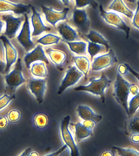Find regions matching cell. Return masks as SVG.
<instances>
[{"mask_svg":"<svg viewBox=\"0 0 139 156\" xmlns=\"http://www.w3.org/2000/svg\"><path fill=\"white\" fill-rule=\"evenodd\" d=\"M90 83L86 85H79L74 88L76 91H85L92 94L99 96L101 101L104 103L105 101V90L110 86L112 81L109 80L104 73H102L98 79L91 78Z\"/></svg>","mask_w":139,"mask_h":156,"instance_id":"cell-1","label":"cell"},{"mask_svg":"<svg viewBox=\"0 0 139 156\" xmlns=\"http://www.w3.org/2000/svg\"><path fill=\"white\" fill-rule=\"evenodd\" d=\"M131 84L116 72V79L113 85V95L118 103L125 110L128 116L129 115L128 98L130 94L129 89Z\"/></svg>","mask_w":139,"mask_h":156,"instance_id":"cell-2","label":"cell"},{"mask_svg":"<svg viewBox=\"0 0 139 156\" xmlns=\"http://www.w3.org/2000/svg\"><path fill=\"white\" fill-rule=\"evenodd\" d=\"M70 21L81 34L86 35L90 30V21L85 9L75 8Z\"/></svg>","mask_w":139,"mask_h":156,"instance_id":"cell-3","label":"cell"},{"mask_svg":"<svg viewBox=\"0 0 139 156\" xmlns=\"http://www.w3.org/2000/svg\"><path fill=\"white\" fill-rule=\"evenodd\" d=\"M100 15L108 24L116 27L119 30L124 31L126 38H128L130 34V28L127 25L119 16L114 12H107L105 11L101 4L99 6Z\"/></svg>","mask_w":139,"mask_h":156,"instance_id":"cell-4","label":"cell"},{"mask_svg":"<svg viewBox=\"0 0 139 156\" xmlns=\"http://www.w3.org/2000/svg\"><path fill=\"white\" fill-rule=\"evenodd\" d=\"M5 80L7 87L12 91H15L20 85L26 82V80L22 73L21 61L20 58L17 59L13 70L5 76Z\"/></svg>","mask_w":139,"mask_h":156,"instance_id":"cell-5","label":"cell"},{"mask_svg":"<svg viewBox=\"0 0 139 156\" xmlns=\"http://www.w3.org/2000/svg\"><path fill=\"white\" fill-rule=\"evenodd\" d=\"M70 119V117L67 115L62 120L60 124L61 136L63 142L70 149L71 156H78L79 154L77 146L68 128Z\"/></svg>","mask_w":139,"mask_h":156,"instance_id":"cell-6","label":"cell"},{"mask_svg":"<svg viewBox=\"0 0 139 156\" xmlns=\"http://www.w3.org/2000/svg\"><path fill=\"white\" fill-rule=\"evenodd\" d=\"M2 19L6 23V28L4 35L9 39L14 37L20 29L23 21L24 20L23 16L16 17L13 15L10 14L3 15Z\"/></svg>","mask_w":139,"mask_h":156,"instance_id":"cell-7","label":"cell"},{"mask_svg":"<svg viewBox=\"0 0 139 156\" xmlns=\"http://www.w3.org/2000/svg\"><path fill=\"white\" fill-rule=\"evenodd\" d=\"M83 76L84 74L75 66H71L66 72L65 75L59 87L57 94H61L67 88L75 85Z\"/></svg>","mask_w":139,"mask_h":156,"instance_id":"cell-8","label":"cell"},{"mask_svg":"<svg viewBox=\"0 0 139 156\" xmlns=\"http://www.w3.org/2000/svg\"><path fill=\"white\" fill-rule=\"evenodd\" d=\"M27 87L38 103H42L46 89V79L30 77L28 81Z\"/></svg>","mask_w":139,"mask_h":156,"instance_id":"cell-9","label":"cell"},{"mask_svg":"<svg viewBox=\"0 0 139 156\" xmlns=\"http://www.w3.org/2000/svg\"><path fill=\"white\" fill-rule=\"evenodd\" d=\"M117 62L115 54L110 49L107 53L94 58L91 65L92 70L94 71L102 70L113 65Z\"/></svg>","mask_w":139,"mask_h":156,"instance_id":"cell-10","label":"cell"},{"mask_svg":"<svg viewBox=\"0 0 139 156\" xmlns=\"http://www.w3.org/2000/svg\"><path fill=\"white\" fill-rule=\"evenodd\" d=\"M17 40L27 52L30 51L34 47V44L30 38V23L27 14L25 15L23 27L17 36Z\"/></svg>","mask_w":139,"mask_h":156,"instance_id":"cell-11","label":"cell"},{"mask_svg":"<svg viewBox=\"0 0 139 156\" xmlns=\"http://www.w3.org/2000/svg\"><path fill=\"white\" fill-rule=\"evenodd\" d=\"M0 39L3 42L5 53L6 67L4 73L7 74L9 72L12 65L16 60L17 52L5 35H1L0 36Z\"/></svg>","mask_w":139,"mask_h":156,"instance_id":"cell-12","label":"cell"},{"mask_svg":"<svg viewBox=\"0 0 139 156\" xmlns=\"http://www.w3.org/2000/svg\"><path fill=\"white\" fill-rule=\"evenodd\" d=\"M42 10L45 14L46 21L51 25L55 27L56 24L60 21L64 20L66 18L69 9L65 8L62 11H55L51 7H48L42 5Z\"/></svg>","mask_w":139,"mask_h":156,"instance_id":"cell-13","label":"cell"},{"mask_svg":"<svg viewBox=\"0 0 139 156\" xmlns=\"http://www.w3.org/2000/svg\"><path fill=\"white\" fill-rule=\"evenodd\" d=\"M39 61L49 63L48 60L41 45H38L32 51L27 53L24 58V63L28 69L30 68L32 63Z\"/></svg>","mask_w":139,"mask_h":156,"instance_id":"cell-14","label":"cell"},{"mask_svg":"<svg viewBox=\"0 0 139 156\" xmlns=\"http://www.w3.org/2000/svg\"><path fill=\"white\" fill-rule=\"evenodd\" d=\"M32 10V15L31 17V22L33 31L32 36H36L40 35L44 32L51 30V28L46 26L43 23L41 14L37 12L33 6L30 5Z\"/></svg>","mask_w":139,"mask_h":156,"instance_id":"cell-15","label":"cell"},{"mask_svg":"<svg viewBox=\"0 0 139 156\" xmlns=\"http://www.w3.org/2000/svg\"><path fill=\"white\" fill-rule=\"evenodd\" d=\"M30 9V5L22 3H16L7 0H0V13L12 12L17 14L27 13Z\"/></svg>","mask_w":139,"mask_h":156,"instance_id":"cell-16","label":"cell"},{"mask_svg":"<svg viewBox=\"0 0 139 156\" xmlns=\"http://www.w3.org/2000/svg\"><path fill=\"white\" fill-rule=\"evenodd\" d=\"M57 30L62 38L66 41H74L80 40L77 31L66 22L59 23L57 25Z\"/></svg>","mask_w":139,"mask_h":156,"instance_id":"cell-17","label":"cell"},{"mask_svg":"<svg viewBox=\"0 0 139 156\" xmlns=\"http://www.w3.org/2000/svg\"><path fill=\"white\" fill-rule=\"evenodd\" d=\"M76 111L78 115L83 120L92 119L96 124L102 119V116L96 114L87 106L80 105L78 106Z\"/></svg>","mask_w":139,"mask_h":156,"instance_id":"cell-18","label":"cell"},{"mask_svg":"<svg viewBox=\"0 0 139 156\" xmlns=\"http://www.w3.org/2000/svg\"><path fill=\"white\" fill-rule=\"evenodd\" d=\"M108 9L122 13L128 18H132L134 15V12L125 5L123 0H113Z\"/></svg>","mask_w":139,"mask_h":156,"instance_id":"cell-19","label":"cell"},{"mask_svg":"<svg viewBox=\"0 0 139 156\" xmlns=\"http://www.w3.org/2000/svg\"><path fill=\"white\" fill-rule=\"evenodd\" d=\"M51 62L57 66H62L66 58V55L63 51L56 49L48 48L45 50Z\"/></svg>","mask_w":139,"mask_h":156,"instance_id":"cell-20","label":"cell"},{"mask_svg":"<svg viewBox=\"0 0 139 156\" xmlns=\"http://www.w3.org/2000/svg\"><path fill=\"white\" fill-rule=\"evenodd\" d=\"M32 122L33 125L37 129H45L49 124V117L43 112H38L33 116Z\"/></svg>","mask_w":139,"mask_h":156,"instance_id":"cell-21","label":"cell"},{"mask_svg":"<svg viewBox=\"0 0 139 156\" xmlns=\"http://www.w3.org/2000/svg\"><path fill=\"white\" fill-rule=\"evenodd\" d=\"M72 124L74 126L75 140L78 142L92 135V130L86 129L81 123Z\"/></svg>","mask_w":139,"mask_h":156,"instance_id":"cell-22","label":"cell"},{"mask_svg":"<svg viewBox=\"0 0 139 156\" xmlns=\"http://www.w3.org/2000/svg\"><path fill=\"white\" fill-rule=\"evenodd\" d=\"M73 61L77 68L85 76H87L90 66V61L88 58L85 56H74L73 58Z\"/></svg>","mask_w":139,"mask_h":156,"instance_id":"cell-23","label":"cell"},{"mask_svg":"<svg viewBox=\"0 0 139 156\" xmlns=\"http://www.w3.org/2000/svg\"><path fill=\"white\" fill-rule=\"evenodd\" d=\"M85 36L91 42L104 45L108 50L109 49L110 46L108 41L98 32L94 30H90L89 33L85 35Z\"/></svg>","mask_w":139,"mask_h":156,"instance_id":"cell-24","label":"cell"},{"mask_svg":"<svg viewBox=\"0 0 139 156\" xmlns=\"http://www.w3.org/2000/svg\"><path fill=\"white\" fill-rule=\"evenodd\" d=\"M31 74L36 77L45 78L47 76V70L44 62H35L30 68Z\"/></svg>","mask_w":139,"mask_h":156,"instance_id":"cell-25","label":"cell"},{"mask_svg":"<svg viewBox=\"0 0 139 156\" xmlns=\"http://www.w3.org/2000/svg\"><path fill=\"white\" fill-rule=\"evenodd\" d=\"M66 42L72 52L80 55H86L87 47L86 43L82 41H66Z\"/></svg>","mask_w":139,"mask_h":156,"instance_id":"cell-26","label":"cell"},{"mask_svg":"<svg viewBox=\"0 0 139 156\" xmlns=\"http://www.w3.org/2000/svg\"><path fill=\"white\" fill-rule=\"evenodd\" d=\"M10 124H18L21 120L23 114L20 110L17 108H12L8 110L5 113Z\"/></svg>","mask_w":139,"mask_h":156,"instance_id":"cell-27","label":"cell"},{"mask_svg":"<svg viewBox=\"0 0 139 156\" xmlns=\"http://www.w3.org/2000/svg\"><path fill=\"white\" fill-rule=\"evenodd\" d=\"M88 45L87 46V51L92 59L96 55L102 52H107L109 51L108 49L104 45L95 43L88 41Z\"/></svg>","mask_w":139,"mask_h":156,"instance_id":"cell-28","label":"cell"},{"mask_svg":"<svg viewBox=\"0 0 139 156\" xmlns=\"http://www.w3.org/2000/svg\"><path fill=\"white\" fill-rule=\"evenodd\" d=\"M60 40L61 37L58 35L48 34L40 37L37 42L43 45H50L58 44Z\"/></svg>","mask_w":139,"mask_h":156,"instance_id":"cell-29","label":"cell"},{"mask_svg":"<svg viewBox=\"0 0 139 156\" xmlns=\"http://www.w3.org/2000/svg\"><path fill=\"white\" fill-rule=\"evenodd\" d=\"M112 148L114 149L118 154L121 156H139V151L131 148L113 146Z\"/></svg>","mask_w":139,"mask_h":156,"instance_id":"cell-30","label":"cell"},{"mask_svg":"<svg viewBox=\"0 0 139 156\" xmlns=\"http://www.w3.org/2000/svg\"><path fill=\"white\" fill-rule=\"evenodd\" d=\"M139 107V93L131 99L129 103V118L136 112Z\"/></svg>","mask_w":139,"mask_h":156,"instance_id":"cell-31","label":"cell"},{"mask_svg":"<svg viewBox=\"0 0 139 156\" xmlns=\"http://www.w3.org/2000/svg\"><path fill=\"white\" fill-rule=\"evenodd\" d=\"M16 98L14 95H9L6 92L0 96V111L7 107L11 101Z\"/></svg>","mask_w":139,"mask_h":156,"instance_id":"cell-32","label":"cell"},{"mask_svg":"<svg viewBox=\"0 0 139 156\" xmlns=\"http://www.w3.org/2000/svg\"><path fill=\"white\" fill-rule=\"evenodd\" d=\"M75 8L80 9L90 5L94 9H96L98 6L97 2L95 0H75Z\"/></svg>","mask_w":139,"mask_h":156,"instance_id":"cell-33","label":"cell"},{"mask_svg":"<svg viewBox=\"0 0 139 156\" xmlns=\"http://www.w3.org/2000/svg\"><path fill=\"white\" fill-rule=\"evenodd\" d=\"M6 67L5 53L3 42L0 39V73H4Z\"/></svg>","mask_w":139,"mask_h":156,"instance_id":"cell-34","label":"cell"},{"mask_svg":"<svg viewBox=\"0 0 139 156\" xmlns=\"http://www.w3.org/2000/svg\"><path fill=\"white\" fill-rule=\"evenodd\" d=\"M129 130L132 133H139V117H134L130 119L128 124Z\"/></svg>","mask_w":139,"mask_h":156,"instance_id":"cell-35","label":"cell"},{"mask_svg":"<svg viewBox=\"0 0 139 156\" xmlns=\"http://www.w3.org/2000/svg\"><path fill=\"white\" fill-rule=\"evenodd\" d=\"M130 66L126 63H119L117 67V72L122 76L127 75L129 72Z\"/></svg>","mask_w":139,"mask_h":156,"instance_id":"cell-36","label":"cell"},{"mask_svg":"<svg viewBox=\"0 0 139 156\" xmlns=\"http://www.w3.org/2000/svg\"><path fill=\"white\" fill-rule=\"evenodd\" d=\"M9 124L5 114L0 115V132L7 130Z\"/></svg>","mask_w":139,"mask_h":156,"instance_id":"cell-37","label":"cell"},{"mask_svg":"<svg viewBox=\"0 0 139 156\" xmlns=\"http://www.w3.org/2000/svg\"><path fill=\"white\" fill-rule=\"evenodd\" d=\"M132 24L139 30V0L137 1V7L132 18Z\"/></svg>","mask_w":139,"mask_h":156,"instance_id":"cell-38","label":"cell"},{"mask_svg":"<svg viewBox=\"0 0 139 156\" xmlns=\"http://www.w3.org/2000/svg\"><path fill=\"white\" fill-rule=\"evenodd\" d=\"M81 123L86 129L91 130H92V129H94L95 124H96L93 120L90 119L84 120L82 123Z\"/></svg>","mask_w":139,"mask_h":156,"instance_id":"cell-39","label":"cell"},{"mask_svg":"<svg viewBox=\"0 0 139 156\" xmlns=\"http://www.w3.org/2000/svg\"><path fill=\"white\" fill-rule=\"evenodd\" d=\"M130 140L135 144H139V133H133L130 136Z\"/></svg>","mask_w":139,"mask_h":156,"instance_id":"cell-40","label":"cell"},{"mask_svg":"<svg viewBox=\"0 0 139 156\" xmlns=\"http://www.w3.org/2000/svg\"><path fill=\"white\" fill-rule=\"evenodd\" d=\"M129 91H130V94L134 95V96H135L139 93L138 87L137 85L134 84H131L130 89H129Z\"/></svg>","mask_w":139,"mask_h":156,"instance_id":"cell-41","label":"cell"},{"mask_svg":"<svg viewBox=\"0 0 139 156\" xmlns=\"http://www.w3.org/2000/svg\"><path fill=\"white\" fill-rule=\"evenodd\" d=\"M115 152L116 151L113 149L112 150H106L102 151L100 154V156H115Z\"/></svg>","mask_w":139,"mask_h":156,"instance_id":"cell-42","label":"cell"},{"mask_svg":"<svg viewBox=\"0 0 139 156\" xmlns=\"http://www.w3.org/2000/svg\"><path fill=\"white\" fill-rule=\"evenodd\" d=\"M68 146H67L65 144L63 147H61L60 149H59V150H58V151H57V152H54V153H52V154H48L46 155V156H57L59 154L61 153V152H63V151H64L66 149V148H67V147Z\"/></svg>","mask_w":139,"mask_h":156,"instance_id":"cell-43","label":"cell"},{"mask_svg":"<svg viewBox=\"0 0 139 156\" xmlns=\"http://www.w3.org/2000/svg\"><path fill=\"white\" fill-rule=\"evenodd\" d=\"M32 151V149L30 147H29V148H27L26 149L24 150L20 154V156H29V155Z\"/></svg>","mask_w":139,"mask_h":156,"instance_id":"cell-44","label":"cell"},{"mask_svg":"<svg viewBox=\"0 0 139 156\" xmlns=\"http://www.w3.org/2000/svg\"><path fill=\"white\" fill-rule=\"evenodd\" d=\"M129 71L130 73L133 74L139 80V73L135 71L134 69L131 68L130 66L129 67Z\"/></svg>","mask_w":139,"mask_h":156,"instance_id":"cell-45","label":"cell"},{"mask_svg":"<svg viewBox=\"0 0 139 156\" xmlns=\"http://www.w3.org/2000/svg\"><path fill=\"white\" fill-rule=\"evenodd\" d=\"M4 27V23L0 20V34L2 32Z\"/></svg>","mask_w":139,"mask_h":156,"instance_id":"cell-46","label":"cell"},{"mask_svg":"<svg viewBox=\"0 0 139 156\" xmlns=\"http://www.w3.org/2000/svg\"><path fill=\"white\" fill-rule=\"evenodd\" d=\"M40 155L38 152H36L35 151H33V150L30 152V154L29 155V156H39Z\"/></svg>","mask_w":139,"mask_h":156,"instance_id":"cell-47","label":"cell"},{"mask_svg":"<svg viewBox=\"0 0 139 156\" xmlns=\"http://www.w3.org/2000/svg\"><path fill=\"white\" fill-rule=\"evenodd\" d=\"M59 1L62 2V3L65 5H67L69 4L70 0H59Z\"/></svg>","mask_w":139,"mask_h":156,"instance_id":"cell-48","label":"cell"},{"mask_svg":"<svg viewBox=\"0 0 139 156\" xmlns=\"http://www.w3.org/2000/svg\"><path fill=\"white\" fill-rule=\"evenodd\" d=\"M127 1L130 3H135L137 0H127Z\"/></svg>","mask_w":139,"mask_h":156,"instance_id":"cell-49","label":"cell"}]
</instances>
